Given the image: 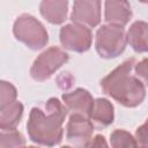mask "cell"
I'll return each instance as SVG.
<instances>
[{
	"label": "cell",
	"mask_w": 148,
	"mask_h": 148,
	"mask_svg": "<svg viewBox=\"0 0 148 148\" xmlns=\"http://www.w3.org/2000/svg\"><path fill=\"white\" fill-rule=\"evenodd\" d=\"M67 108L58 98L51 97L44 109L35 106L31 109L27 123V131L30 140L45 147L59 145L64 136L62 124L67 116Z\"/></svg>",
	"instance_id": "cell-1"
},
{
	"label": "cell",
	"mask_w": 148,
	"mask_h": 148,
	"mask_svg": "<svg viewBox=\"0 0 148 148\" xmlns=\"http://www.w3.org/2000/svg\"><path fill=\"white\" fill-rule=\"evenodd\" d=\"M135 59H128L101 80L102 91L125 108L139 106L146 97L145 84L132 74Z\"/></svg>",
	"instance_id": "cell-2"
},
{
	"label": "cell",
	"mask_w": 148,
	"mask_h": 148,
	"mask_svg": "<svg viewBox=\"0 0 148 148\" xmlns=\"http://www.w3.org/2000/svg\"><path fill=\"white\" fill-rule=\"evenodd\" d=\"M13 34L18 42L34 51L45 47L49 42V34L46 29L35 16L30 14H22L15 20Z\"/></svg>",
	"instance_id": "cell-3"
},
{
	"label": "cell",
	"mask_w": 148,
	"mask_h": 148,
	"mask_svg": "<svg viewBox=\"0 0 148 148\" xmlns=\"http://www.w3.org/2000/svg\"><path fill=\"white\" fill-rule=\"evenodd\" d=\"M127 45V35L124 28L104 24L95 36V49L101 58L112 59L120 56Z\"/></svg>",
	"instance_id": "cell-4"
},
{
	"label": "cell",
	"mask_w": 148,
	"mask_h": 148,
	"mask_svg": "<svg viewBox=\"0 0 148 148\" xmlns=\"http://www.w3.org/2000/svg\"><path fill=\"white\" fill-rule=\"evenodd\" d=\"M68 59L69 56L64 50L58 46H51L36 58L30 68V75L38 82L49 80Z\"/></svg>",
	"instance_id": "cell-5"
},
{
	"label": "cell",
	"mask_w": 148,
	"mask_h": 148,
	"mask_svg": "<svg viewBox=\"0 0 148 148\" xmlns=\"http://www.w3.org/2000/svg\"><path fill=\"white\" fill-rule=\"evenodd\" d=\"M59 40L64 49L83 53L87 52L92 42V34L89 28L75 23L66 24L60 29Z\"/></svg>",
	"instance_id": "cell-6"
},
{
	"label": "cell",
	"mask_w": 148,
	"mask_h": 148,
	"mask_svg": "<svg viewBox=\"0 0 148 148\" xmlns=\"http://www.w3.org/2000/svg\"><path fill=\"white\" fill-rule=\"evenodd\" d=\"M95 126L91 120L79 116L71 114L66 125V140L73 148H84L92 139Z\"/></svg>",
	"instance_id": "cell-7"
},
{
	"label": "cell",
	"mask_w": 148,
	"mask_h": 148,
	"mask_svg": "<svg viewBox=\"0 0 148 148\" xmlns=\"http://www.w3.org/2000/svg\"><path fill=\"white\" fill-rule=\"evenodd\" d=\"M102 2L97 0H76L73 2L71 20L86 28H95L101 22Z\"/></svg>",
	"instance_id": "cell-8"
},
{
	"label": "cell",
	"mask_w": 148,
	"mask_h": 148,
	"mask_svg": "<svg viewBox=\"0 0 148 148\" xmlns=\"http://www.w3.org/2000/svg\"><path fill=\"white\" fill-rule=\"evenodd\" d=\"M61 98L67 110L71 111V114H79L90 119L95 105V99L88 90L77 88L72 92L62 94Z\"/></svg>",
	"instance_id": "cell-9"
},
{
	"label": "cell",
	"mask_w": 148,
	"mask_h": 148,
	"mask_svg": "<svg viewBox=\"0 0 148 148\" xmlns=\"http://www.w3.org/2000/svg\"><path fill=\"white\" fill-rule=\"evenodd\" d=\"M132 17L131 5L127 1L109 0L104 2V21L106 24L124 28Z\"/></svg>",
	"instance_id": "cell-10"
},
{
	"label": "cell",
	"mask_w": 148,
	"mask_h": 148,
	"mask_svg": "<svg viewBox=\"0 0 148 148\" xmlns=\"http://www.w3.org/2000/svg\"><path fill=\"white\" fill-rule=\"evenodd\" d=\"M40 15L51 24H61L67 18V0H45L39 5Z\"/></svg>",
	"instance_id": "cell-11"
},
{
	"label": "cell",
	"mask_w": 148,
	"mask_h": 148,
	"mask_svg": "<svg viewBox=\"0 0 148 148\" xmlns=\"http://www.w3.org/2000/svg\"><path fill=\"white\" fill-rule=\"evenodd\" d=\"M127 44L136 53L148 52V23L145 21H135L126 32Z\"/></svg>",
	"instance_id": "cell-12"
},
{
	"label": "cell",
	"mask_w": 148,
	"mask_h": 148,
	"mask_svg": "<svg viewBox=\"0 0 148 148\" xmlns=\"http://www.w3.org/2000/svg\"><path fill=\"white\" fill-rule=\"evenodd\" d=\"M114 119V109L110 101L106 98H97L95 99L94 110L90 117L92 125L97 128L108 127L113 123Z\"/></svg>",
	"instance_id": "cell-13"
},
{
	"label": "cell",
	"mask_w": 148,
	"mask_h": 148,
	"mask_svg": "<svg viewBox=\"0 0 148 148\" xmlns=\"http://www.w3.org/2000/svg\"><path fill=\"white\" fill-rule=\"evenodd\" d=\"M23 116V104L15 101L3 108H0V128L1 130H16Z\"/></svg>",
	"instance_id": "cell-14"
},
{
	"label": "cell",
	"mask_w": 148,
	"mask_h": 148,
	"mask_svg": "<svg viewBox=\"0 0 148 148\" xmlns=\"http://www.w3.org/2000/svg\"><path fill=\"white\" fill-rule=\"evenodd\" d=\"M110 145L111 148H136L138 142L135 136L125 130H114L110 134Z\"/></svg>",
	"instance_id": "cell-15"
},
{
	"label": "cell",
	"mask_w": 148,
	"mask_h": 148,
	"mask_svg": "<svg viewBox=\"0 0 148 148\" xmlns=\"http://www.w3.org/2000/svg\"><path fill=\"white\" fill-rule=\"evenodd\" d=\"M25 139L17 130L0 131V148H23Z\"/></svg>",
	"instance_id": "cell-16"
},
{
	"label": "cell",
	"mask_w": 148,
	"mask_h": 148,
	"mask_svg": "<svg viewBox=\"0 0 148 148\" xmlns=\"http://www.w3.org/2000/svg\"><path fill=\"white\" fill-rule=\"evenodd\" d=\"M16 96H17L16 88L10 82L2 80L0 82V108H3L15 102Z\"/></svg>",
	"instance_id": "cell-17"
},
{
	"label": "cell",
	"mask_w": 148,
	"mask_h": 148,
	"mask_svg": "<svg viewBox=\"0 0 148 148\" xmlns=\"http://www.w3.org/2000/svg\"><path fill=\"white\" fill-rule=\"evenodd\" d=\"M134 72H135V76L145 86L148 87V58H145L141 61L136 62L134 66Z\"/></svg>",
	"instance_id": "cell-18"
},
{
	"label": "cell",
	"mask_w": 148,
	"mask_h": 148,
	"mask_svg": "<svg viewBox=\"0 0 148 148\" xmlns=\"http://www.w3.org/2000/svg\"><path fill=\"white\" fill-rule=\"evenodd\" d=\"M135 140L140 148H148V119L136 128Z\"/></svg>",
	"instance_id": "cell-19"
},
{
	"label": "cell",
	"mask_w": 148,
	"mask_h": 148,
	"mask_svg": "<svg viewBox=\"0 0 148 148\" xmlns=\"http://www.w3.org/2000/svg\"><path fill=\"white\" fill-rule=\"evenodd\" d=\"M57 81H58V86H59V88L66 90V89H68L69 87H72V84L74 83L75 79H74L69 73L65 72V73H61L60 76H58Z\"/></svg>",
	"instance_id": "cell-20"
},
{
	"label": "cell",
	"mask_w": 148,
	"mask_h": 148,
	"mask_svg": "<svg viewBox=\"0 0 148 148\" xmlns=\"http://www.w3.org/2000/svg\"><path fill=\"white\" fill-rule=\"evenodd\" d=\"M84 148H110V147H109L105 138L101 134H97L88 142V145Z\"/></svg>",
	"instance_id": "cell-21"
},
{
	"label": "cell",
	"mask_w": 148,
	"mask_h": 148,
	"mask_svg": "<svg viewBox=\"0 0 148 148\" xmlns=\"http://www.w3.org/2000/svg\"><path fill=\"white\" fill-rule=\"evenodd\" d=\"M23 148H40V147H36V146H24Z\"/></svg>",
	"instance_id": "cell-22"
},
{
	"label": "cell",
	"mask_w": 148,
	"mask_h": 148,
	"mask_svg": "<svg viewBox=\"0 0 148 148\" xmlns=\"http://www.w3.org/2000/svg\"><path fill=\"white\" fill-rule=\"evenodd\" d=\"M61 148H73V147H69V146H64V147H61Z\"/></svg>",
	"instance_id": "cell-23"
},
{
	"label": "cell",
	"mask_w": 148,
	"mask_h": 148,
	"mask_svg": "<svg viewBox=\"0 0 148 148\" xmlns=\"http://www.w3.org/2000/svg\"><path fill=\"white\" fill-rule=\"evenodd\" d=\"M136 148H140V147H139V146H138V147H136Z\"/></svg>",
	"instance_id": "cell-24"
}]
</instances>
